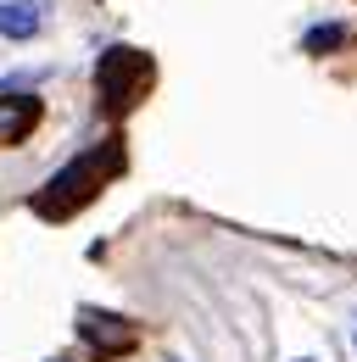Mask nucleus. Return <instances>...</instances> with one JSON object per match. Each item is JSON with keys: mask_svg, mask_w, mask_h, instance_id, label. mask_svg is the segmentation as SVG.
<instances>
[{"mask_svg": "<svg viewBox=\"0 0 357 362\" xmlns=\"http://www.w3.org/2000/svg\"><path fill=\"white\" fill-rule=\"evenodd\" d=\"M118 168H123V145H118V139H101L95 151L73 156L62 173H50V184L34 195V212H45V218H67V212H79V206H84Z\"/></svg>", "mask_w": 357, "mask_h": 362, "instance_id": "1", "label": "nucleus"}, {"mask_svg": "<svg viewBox=\"0 0 357 362\" xmlns=\"http://www.w3.org/2000/svg\"><path fill=\"white\" fill-rule=\"evenodd\" d=\"M145 84H151V62H145L140 50H129V45H112L101 56V67H95V90L106 100V112L134 106V100L145 95Z\"/></svg>", "mask_w": 357, "mask_h": 362, "instance_id": "2", "label": "nucleus"}, {"mask_svg": "<svg viewBox=\"0 0 357 362\" xmlns=\"http://www.w3.org/2000/svg\"><path fill=\"white\" fill-rule=\"evenodd\" d=\"M34 123H40V100L34 95H0V145H23Z\"/></svg>", "mask_w": 357, "mask_h": 362, "instance_id": "3", "label": "nucleus"}, {"mask_svg": "<svg viewBox=\"0 0 357 362\" xmlns=\"http://www.w3.org/2000/svg\"><path fill=\"white\" fill-rule=\"evenodd\" d=\"M79 329H84V340L95 351H118V346H129L134 329L118 317V323H106V313H79Z\"/></svg>", "mask_w": 357, "mask_h": 362, "instance_id": "4", "label": "nucleus"}, {"mask_svg": "<svg viewBox=\"0 0 357 362\" xmlns=\"http://www.w3.org/2000/svg\"><path fill=\"white\" fill-rule=\"evenodd\" d=\"M40 23H45V11L34 0H0V34L6 40H28Z\"/></svg>", "mask_w": 357, "mask_h": 362, "instance_id": "5", "label": "nucleus"}, {"mask_svg": "<svg viewBox=\"0 0 357 362\" xmlns=\"http://www.w3.org/2000/svg\"><path fill=\"white\" fill-rule=\"evenodd\" d=\"M329 45H341V28H312L307 34V50H329Z\"/></svg>", "mask_w": 357, "mask_h": 362, "instance_id": "6", "label": "nucleus"}]
</instances>
